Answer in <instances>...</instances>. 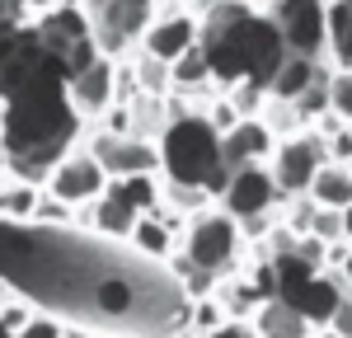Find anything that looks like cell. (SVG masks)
Returning <instances> with one entry per match:
<instances>
[{"instance_id":"6da1fadb","label":"cell","mask_w":352,"mask_h":338,"mask_svg":"<svg viewBox=\"0 0 352 338\" xmlns=\"http://www.w3.org/2000/svg\"><path fill=\"white\" fill-rule=\"evenodd\" d=\"M0 286L113 338H174L192 324L184 282L99 230L0 221Z\"/></svg>"},{"instance_id":"7a4b0ae2","label":"cell","mask_w":352,"mask_h":338,"mask_svg":"<svg viewBox=\"0 0 352 338\" xmlns=\"http://www.w3.org/2000/svg\"><path fill=\"white\" fill-rule=\"evenodd\" d=\"M71 137H76V109L66 99V71L61 61H47L0 113V141L19 183L33 188L47 183L52 169L71 155Z\"/></svg>"},{"instance_id":"3957f363","label":"cell","mask_w":352,"mask_h":338,"mask_svg":"<svg viewBox=\"0 0 352 338\" xmlns=\"http://www.w3.org/2000/svg\"><path fill=\"white\" fill-rule=\"evenodd\" d=\"M202 47L212 61V76L226 84L258 80L272 84L277 71L287 66V43L268 14H254L244 0H226L217 10H207V28H202Z\"/></svg>"},{"instance_id":"277c9868","label":"cell","mask_w":352,"mask_h":338,"mask_svg":"<svg viewBox=\"0 0 352 338\" xmlns=\"http://www.w3.org/2000/svg\"><path fill=\"white\" fill-rule=\"evenodd\" d=\"M160 165L179 188L226 193L230 174L221 169V137L207 117H174L160 137Z\"/></svg>"},{"instance_id":"5b68a950","label":"cell","mask_w":352,"mask_h":338,"mask_svg":"<svg viewBox=\"0 0 352 338\" xmlns=\"http://www.w3.org/2000/svg\"><path fill=\"white\" fill-rule=\"evenodd\" d=\"M268 19L277 24L292 56L320 61V52L329 47V0H277L268 5Z\"/></svg>"},{"instance_id":"8992f818","label":"cell","mask_w":352,"mask_h":338,"mask_svg":"<svg viewBox=\"0 0 352 338\" xmlns=\"http://www.w3.org/2000/svg\"><path fill=\"white\" fill-rule=\"evenodd\" d=\"M324 165H329L324 137H292L272 150V183L287 197H300V193L310 197V183Z\"/></svg>"},{"instance_id":"52a82bcc","label":"cell","mask_w":352,"mask_h":338,"mask_svg":"<svg viewBox=\"0 0 352 338\" xmlns=\"http://www.w3.org/2000/svg\"><path fill=\"white\" fill-rule=\"evenodd\" d=\"M89 155L104 165L109 179H141V174H155L160 165V150L151 146V141H136V137H118V132H99V137L89 141Z\"/></svg>"},{"instance_id":"ba28073f","label":"cell","mask_w":352,"mask_h":338,"mask_svg":"<svg viewBox=\"0 0 352 338\" xmlns=\"http://www.w3.org/2000/svg\"><path fill=\"white\" fill-rule=\"evenodd\" d=\"M109 183H113V179L104 174V165H99L89 150H76V155H66V160L52 169V179H47V193L61 197L66 207H76V202H99Z\"/></svg>"},{"instance_id":"9c48e42d","label":"cell","mask_w":352,"mask_h":338,"mask_svg":"<svg viewBox=\"0 0 352 338\" xmlns=\"http://www.w3.org/2000/svg\"><path fill=\"white\" fill-rule=\"evenodd\" d=\"M240 249V225L230 216H197L188 230V263L202 273H217L226 268Z\"/></svg>"},{"instance_id":"30bf717a","label":"cell","mask_w":352,"mask_h":338,"mask_svg":"<svg viewBox=\"0 0 352 338\" xmlns=\"http://www.w3.org/2000/svg\"><path fill=\"white\" fill-rule=\"evenodd\" d=\"M221 197H226V212H230L235 221H258V216H268V207L277 202V183H272V169H263V165L235 169Z\"/></svg>"},{"instance_id":"8fae6325","label":"cell","mask_w":352,"mask_h":338,"mask_svg":"<svg viewBox=\"0 0 352 338\" xmlns=\"http://www.w3.org/2000/svg\"><path fill=\"white\" fill-rule=\"evenodd\" d=\"M146 19H151V0H113L109 14H99L94 19V43H99V52L113 56L122 52L132 38H146Z\"/></svg>"},{"instance_id":"7c38bea8","label":"cell","mask_w":352,"mask_h":338,"mask_svg":"<svg viewBox=\"0 0 352 338\" xmlns=\"http://www.w3.org/2000/svg\"><path fill=\"white\" fill-rule=\"evenodd\" d=\"M272 150H277V146H272V127L258 122V117H244L235 132L221 137V169H226V174L249 169V165H258V160H268Z\"/></svg>"},{"instance_id":"4fadbf2b","label":"cell","mask_w":352,"mask_h":338,"mask_svg":"<svg viewBox=\"0 0 352 338\" xmlns=\"http://www.w3.org/2000/svg\"><path fill=\"white\" fill-rule=\"evenodd\" d=\"M202 43V28H197V19L192 14H164V19H155V24L146 28V38H141V52L160 56V61H179V56L188 52V47H197Z\"/></svg>"},{"instance_id":"5bb4252c","label":"cell","mask_w":352,"mask_h":338,"mask_svg":"<svg viewBox=\"0 0 352 338\" xmlns=\"http://www.w3.org/2000/svg\"><path fill=\"white\" fill-rule=\"evenodd\" d=\"M136 221H141V212L132 207V197H127V188H122L118 179L104 188L99 202H89V225H94L99 235H109V240H132Z\"/></svg>"},{"instance_id":"9a60e30c","label":"cell","mask_w":352,"mask_h":338,"mask_svg":"<svg viewBox=\"0 0 352 338\" xmlns=\"http://www.w3.org/2000/svg\"><path fill=\"white\" fill-rule=\"evenodd\" d=\"M66 99H71V109H76V113H104V109H109V104H113V61H109V56L66 84Z\"/></svg>"},{"instance_id":"2e32d148","label":"cell","mask_w":352,"mask_h":338,"mask_svg":"<svg viewBox=\"0 0 352 338\" xmlns=\"http://www.w3.org/2000/svg\"><path fill=\"white\" fill-rule=\"evenodd\" d=\"M254 338H310V319L287 301H268L254 315Z\"/></svg>"},{"instance_id":"e0dca14e","label":"cell","mask_w":352,"mask_h":338,"mask_svg":"<svg viewBox=\"0 0 352 338\" xmlns=\"http://www.w3.org/2000/svg\"><path fill=\"white\" fill-rule=\"evenodd\" d=\"M324 71H320V61H310V56H287V66L277 71V80L268 84L272 99L277 104H300V94H310V84L320 80Z\"/></svg>"},{"instance_id":"ac0fdd59","label":"cell","mask_w":352,"mask_h":338,"mask_svg":"<svg viewBox=\"0 0 352 338\" xmlns=\"http://www.w3.org/2000/svg\"><path fill=\"white\" fill-rule=\"evenodd\" d=\"M310 197L315 207H329V212H343L352 207V169L348 165H324L310 183Z\"/></svg>"},{"instance_id":"d6986e66","label":"cell","mask_w":352,"mask_h":338,"mask_svg":"<svg viewBox=\"0 0 352 338\" xmlns=\"http://www.w3.org/2000/svg\"><path fill=\"white\" fill-rule=\"evenodd\" d=\"M329 52L333 71H352V0H329Z\"/></svg>"},{"instance_id":"ffe728a7","label":"cell","mask_w":352,"mask_h":338,"mask_svg":"<svg viewBox=\"0 0 352 338\" xmlns=\"http://www.w3.org/2000/svg\"><path fill=\"white\" fill-rule=\"evenodd\" d=\"M132 249L141 258H151V263H164L169 254H174V235H169V225L155 221V216H141L132 230Z\"/></svg>"},{"instance_id":"44dd1931","label":"cell","mask_w":352,"mask_h":338,"mask_svg":"<svg viewBox=\"0 0 352 338\" xmlns=\"http://www.w3.org/2000/svg\"><path fill=\"white\" fill-rule=\"evenodd\" d=\"M169 76H174V89H197V84L217 80L212 76V61H207V47L197 43V47H188V52L179 56L174 66H169Z\"/></svg>"},{"instance_id":"7402d4cb","label":"cell","mask_w":352,"mask_h":338,"mask_svg":"<svg viewBox=\"0 0 352 338\" xmlns=\"http://www.w3.org/2000/svg\"><path fill=\"white\" fill-rule=\"evenodd\" d=\"M38 188L33 183H14V188H0V221H19L28 225L33 221V212H38Z\"/></svg>"},{"instance_id":"603a6c76","label":"cell","mask_w":352,"mask_h":338,"mask_svg":"<svg viewBox=\"0 0 352 338\" xmlns=\"http://www.w3.org/2000/svg\"><path fill=\"white\" fill-rule=\"evenodd\" d=\"M136 84H141V94H169L174 89V76H169V61H160V56L141 52L136 56Z\"/></svg>"},{"instance_id":"cb8c5ba5","label":"cell","mask_w":352,"mask_h":338,"mask_svg":"<svg viewBox=\"0 0 352 338\" xmlns=\"http://www.w3.org/2000/svg\"><path fill=\"white\" fill-rule=\"evenodd\" d=\"M329 113L352 127V71H333V80H329Z\"/></svg>"},{"instance_id":"d4e9b609","label":"cell","mask_w":352,"mask_h":338,"mask_svg":"<svg viewBox=\"0 0 352 338\" xmlns=\"http://www.w3.org/2000/svg\"><path fill=\"white\" fill-rule=\"evenodd\" d=\"M122 188H127V197H132V207L141 212V216L155 212L160 193H155V179H151V174H141V179H122Z\"/></svg>"},{"instance_id":"484cf974","label":"cell","mask_w":352,"mask_h":338,"mask_svg":"<svg viewBox=\"0 0 352 338\" xmlns=\"http://www.w3.org/2000/svg\"><path fill=\"white\" fill-rule=\"evenodd\" d=\"M263 89H268V84H258V80H240V84H235V94H230L235 113H240V117H254V113H258V104H263Z\"/></svg>"},{"instance_id":"4316f807","label":"cell","mask_w":352,"mask_h":338,"mask_svg":"<svg viewBox=\"0 0 352 338\" xmlns=\"http://www.w3.org/2000/svg\"><path fill=\"white\" fill-rule=\"evenodd\" d=\"M315 240H324V245H343V212H329L320 207V216H315V230H310Z\"/></svg>"},{"instance_id":"83f0119b","label":"cell","mask_w":352,"mask_h":338,"mask_svg":"<svg viewBox=\"0 0 352 338\" xmlns=\"http://www.w3.org/2000/svg\"><path fill=\"white\" fill-rule=\"evenodd\" d=\"M221 324H226V315H221L217 301H197V306H192V329H197L202 338H207V334H217Z\"/></svg>"},{"instance_id":"f1b7e54d","label":"cell","mask_w":352,"mask_h":338,"mask_svg":"<svg viewBox=\"0 0 352 338\" xmlns=\"http://www.w3.org/2000/svg\"><path fill=\"white\" fill-rule=\"evenodd\" d=\"M0 324H5L10 334L19 338V334H28V329H33L38 319H33V310H28V306H19V301H14V306H5V310H0Z\"/></svg>"},{"instance_id":"f546056e","label":"cell","mask_w":352,"mask_h":338,"mask_svg":"<svg viewBox=\"0 0 352 338\" xmlns=\"http://www.w3.org/2000/svg\"><path fill=\"white\" fill-rule=\"evenodd\" d=\"M315 216H320V207H315V197H305L296 212H292V235H300V240H305V235L315 230Z\"/></svg>"},{"instance_id":"4dcf8cb0","label":"cell","mask_w":352,"mask_h":338,"mask_svg":"<svg viewBox=\"0 0 352 338\" xmlns=\"http://www.w3.org/2000/svg\"><path fill=\"white\" fill-rule=\"evenodd\" d=\"M329 334L352 338V291H343V301H338V310H333V319H329Z\"/></svg>"},{"instance_id":"1f68e13d","label":"cell","mask_w":352,"mask_h":338,"mask_svg":"<svg viewBox=\"0 0 352 338\" xmlns=\"http://www.w3.org/2000/svg\"><path fill=\"white\" fill-rule=\"evenodd\" d=\"M207 338H254V324H244V319H226L217 334H207Z\"/></svg>"},{"instance_id":"d6a6232c","label":"cell","mask_w":352,"mask_h":338,"mask_svg":"<svg viewBox=\"0 0 352 338\" xmlns=\"http://www.w3.org/2000/svg\"><path fill=\"white\" fill-rule=\"evenodd\" d=\"M19 338H61V329H56L52 319H38V324H33L28 334H19Z\"/></svg>"},{"instance_id":"836d02e7","label":"cell","mask_w":352,"mask_h":338,"mask_svg":"<svg viewBox=\"0 0 352 338\" xmlns=\"http://www.w3.org/2000/svg\"><path fill=\"white\" fill-rule=\"evenodd\" d=\"M333 278H338V286H343V291H352V254L343 258V268H338Z\"/></svg>"},{"instance_id":"e575fe53","label":"cell","mask_w":352,"mask_h":338,"mask_svg":"<svg viewBox=\"0 0 352 338\" xmlns=\"http://www.w3.org/2000/svg\"><path fill=\"white\" fill-rule=\"evenodd\" d=\"M24 5H33V10H43V14H52V10H56V0H24Z\"/></svg>"},{"instance_id":"d590c367","label":"cell","mask_w":352,"mask_h":338,"mask_svg":"<svg viewBox=\"0 0 352 338\" xmlns=\"http://www.w3.org/2000/svg\"><path fill=\"white\" fill-rule=\"evenodd\" d=\"M343 240H352V207H343Z\"/></svg>"},{"instance_id":"8d00e7d4","label":"cell","mask_w":352,"mask_h":338,"mask_svg":"<svg viewBox=\"0 0 352 338\" xmlns=\"http://www.w3.org/2000/svg\"><path fill=\"white\" fill-rule=\"evenodd\" d=\"M197 5H202V10H217V5H226V0H197Z\"/></svg>"},{"instance_id":"74e56055","label":"cell","mask_w":352,"mask_h":338,"mask_svg":"<svg viewBox=\"0 0 352 338\" xmlns=\"http://www.w3.org/2000/svg\"><path fill=\"white\" fill-rule=\"evenodd\" d=\"M310 338H338V334H329V329H320V334H310Z\"/></svg>"},{"instance_id":"f35d334b","label":"cell","mask_w":352,"mask_h":338,"mask_svg":"<svg viewBox=\"0 0 352 338\" xmlns=\"http://www.w3.org/2000/svg\"><path fill=\"white\" fill-rule=\"evenodd\" d=\"M0 338H14V334H10V329H5V324H0Z\"/></svg>"},{"instance_id":"ab89813d","label":"cell","mask_w":352,"mask_h":338,"mask_svg":"<svg viewBox=\"0 0 352 338\" xmlns=\"http://www.w3.org/2000/svg\"><path fill=\"white\" fill-rule=\"evenodd\" d=\"M0 310H5V291H0Z\"/></svg>"}]
</instances>
